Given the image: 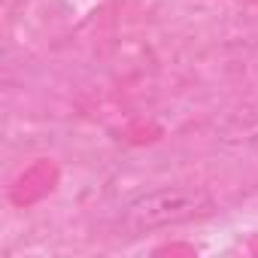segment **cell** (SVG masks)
<instances>
[{"label": "cell", "instance_id": "1", "mask_svg": "<svg viewBox=\"0 0 258 258\" xmlns=\"http://www.w3.org/2000/svg\"><path fill=\"white\" fill-rule=\"evenodd\" d=\"M213 198L204 188H191V185H167V188H155L140 195L137 201L127 204L121 225L131 234H146L155 228H167V225H179L198 216L213 213Z\"/></svg>", "mask_w": 258, "mask_h": 258}]
</instances>
